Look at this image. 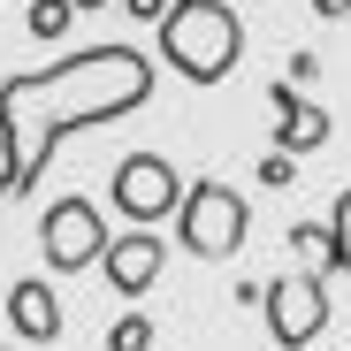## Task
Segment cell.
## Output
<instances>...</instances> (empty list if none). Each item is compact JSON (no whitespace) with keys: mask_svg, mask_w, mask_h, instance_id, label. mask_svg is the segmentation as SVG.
<instances>
[{"mask_svg":"<svg viewBox=\"0 0 351 351\" xmlns=\"http://www.w3.org/2000/svg\"><path fill=\"white\" fill-rule=\"evenodd\" d=\"M176 229H184V252H199V260H237L245 237H252L245 191H229L221 176H206V184L184 191V214H176Z\"/></svg>","mask_w":351,"mask_h":351,"instance_id":"3","label":"cell"},{"mask_svg":"<svg viewBox=\"0 0 351 351\" xmlns=\"http://www.w3.org/2000/svg\"><path fill=\"white\" fill-rule=\"evenodd\" d=\"M69 8H77V16H92V8H107V0H69Z\"/></svg>","mask_w":351,"mask_h":351,"instance_id":"17","label":"cell"},{"mask_svg":"<svg viewBox=\"0 0 351 351\" xmlns=\"http://www.w3.org/2000/svg\"><path fill=\"white\" fill-rule=\"evenodd\" d=\"M328 267L351 275V191H336V206H328Z\"/></svg>","mask_w":351,"mask_h":351,"instance_id":"10","label":"cell"},{"mask_svg":"<svg viewBox=\"0 0 351 351\" xmlns=\"http://www.w3.org/2000/svg\"><path fill=\"white\" fill-rule=\"evenodd\" d=\"M160 62L191 84H221L245 62V23L229 0H176L160 16Z\"/></svg>","mask_w":351,"mask_h":351,"instance_id":"2","label":"cell"},{"mask_svg":"<svg viewBox=\"0 0 351 351\" xmlns=\"http://www.w3.org/2000/svg\"><path fill=\"white\" fill-rule=\"evenodd\" d=\"M160 267H168L160 229H114V245H107V260H99L107 290H123V298H145V290L160 282Z\"/></svg>","mask_w":351,"mask_h":351,"instance_id":"7","label":"cell"},{"mask_svg":"<svg viewBox=\"0 0 351 351\" xmlns=\"http://www.w3.org/2000/svg\"><path fill=\"white\" fill-rule=\"evenodd\" d=\"M8 321H16L23 343H53V336H62V290L38 282V275H23V282L8 290Z\"/></svg>","mask_w":351,"mask_h":351,"instance_id":"8","label":"cell"},{"mask_svg":"<svg viewBox=\"0 0 351 351\" xmlns=\"http://www.w3.org/2000/svg\"><path fill=\"white\" fill-rule=\"evenodd\" d=\"M184 191H191L184 168L160 160V153H130V160H114V184H107L114 214L138 221V229H160L168 214H184Z\"/></svg>","mask_w":351,"mask_h":351,"instance_id":"4","label":"cell"},{"mask_svg":"<svg viewBox=\"0 0 351 351\" xmlns=\"http://www.w3.org/2000/svg\"><path fill=\"white\" fill-rule=\"evenodd\" d=\"M107 351H153V321L145 313H123V321L107 328Z\"/></svg>","mask_w":351,"mask_h":351,"instance_id":"12","label":"cell"},{"mask_svg":"<svg viewBox=\"0 0 351 351\" xmlns=\"http://www.w3.org/2000/svg\"><path fill=\"white\" fill-rule=\"evenodd\" d=\"M260 184H275V191H282V184H298V153H282V145H275V153L260 160Z\"/></svg>","mask_w":351,"mask_h":351,"instance_id":"13","label":"cell"},{"mask_svg":"<svg viewBox=\"0 0 351 351\" xmlns=\"http://www.w3.org/2000/svg\"><path fill=\"white\" fill-rule=\"evenodd\" d=\"M313 16H351V0H313Z\"/></svg>","mask_w":351,"mask_h":351,"instance_id":"16","label":"cell"},{"mask_svg":"<svg viewBox=\"0 0 351 351\" xmlns=\"http://www.w3.org/2000/svg\"><path fill=\"white\" fill-rule=\"evenodd\" d=\"M69 16H77L69 0H31V38H46V46H53V38L69 31Z\"/></svg>","mask_w":351,"mask_h":351,"instance_id":"11","label":"cell"},{"mask_svg":"<svg viewBox=\"0 0 351 351\" xmlns=\"http://www.w3.org/2000/svg\"><path fill=\"white\" fill-rule=\"evenodd\" d=\"M267 107H275V145H282V153H313V145H328V107L282 92V84L267 92Z\"/></svg>","mask_w":351,"mask_h":351,"instance_id":"9","label":"cell"},{"mask_svg":"<svg viewBox=\"0 0 351 351\" xmlns=\"http://www.w3.org/2000/svg\"><path fill=\"white\" fill-rule=\"evenodd\" d=\"M290 245L313 252V260H328V221H298V229H290Z\"/></svg>","mask_w":351,"mask_h":351,"instance_id":"14","label":"cell"},{"mask_svg":"<svg viewBox=\"0 0 351 351\" xmlns=\"http://www.w3.org/2000/svg\"><path fill=\"white\" fill-rule=\"evenodd\" d=\"M123 8H130V16H138V23H160V16H168V8H176V0H123Z\"/></svg>","mask_w":351,"mask_h":351,"instance_id":"15","label":"cell"},{"mask_svg":"<svg viewBox=\"0 0 351 351\" xmlns=\"http://www.w3.org/2000/svg\"><path fill=\"white\" fill-rule=\"evenodd\" d=\"M107 245H114V229L99 221L92 199H53V206L38 214V252H46L53 275H84V267H99Z\"/></svg>","mask_w":351,"mask_h":351,"instance_id":"5","label":"cell"},{"mask_svg":"<svg viewBox=\"0 0 351 351\" xmlns=\"http://www.w3.org/2000/svg\"><path fill=\"white\" fill-rule=\"evenodd\" d=\"M260 313H267V336L282 351H306L328 328V290H321V275H275L260 290Z\"/></svg>","mask_w":351,"mask_h":351,"instance_id":"6","label":"cell"},{"mask_svg":"<svg viewBox=\"0 0 351 351\" xmlns=\"http://www.w3.org/2000/svg\"><path fill=\"white\" fill-rule=\"evenodd\" d=\"M145 99H153V62L138 46H84V53H62L53 69L8 77L0 84V191L23 199L69 130L123 123Z\"/></svg>","mask_w":351,"mask_h":351,"instance_id":"1","label":"cell"}]
</instances>
